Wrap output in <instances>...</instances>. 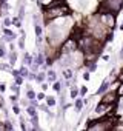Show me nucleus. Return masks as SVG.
<instances>
[{"label": "nucleus", "mask_w": 123, "mask_h": 131, "mask_svg": "<svg viewBox=\"0 0 123 131\" xmlns=\"http://www.w3.org/2000/svg\"><path fill=\"white\" fill-rule=\"evenodd\" d=\"M5 34H6V40H14V37H16V34L11 32L9 29H5Z\"/></svg>", "instance_id": "nucleus-9"}, {"label": "nucleus", "mask_w": 123, "mask_h": 131, "mask_svg": "<svg viewBox=\"0 0 123 131\" xmlns=\"http://www.w3.org/2000/svg\"><path fill=\"white\" fill-rule=\"evenodd\" d=\"M102 22L106 25V26H112L115 19H114V14L111 13H102Z\"/></svg>", "instance_id": "nucleus-6"}, {"label": "nucleus", "mask_w": 123, "mask_h": 131, "mask_svg": "<svg viewBox=\"0 0 123 131\" xmlns=\"http://www.w3.org/2000/svg\"><path fill=\"white\" fill-rule=\"evenodd\" d=\"M11 25V20L9 19H5V26H9Z\"/></svg>", "instance_id": "nucleus-30"}, {"label": "nucleus", "mask_w": 123, "mask_h": 131, "mask_svg": "<svg viewBox=\"0 0 123 131\" xmlns=\"http://www.w3.org/2000/svg\"><path fill=\"white\" fill-rule=\"evenodd\" d=\"M19 74H22V76H25V77H28V74H29V71L25 68V67H22L20 68V71H19Z\"/></svg>", "instance_id": "nucleus-12"}, {"label": "nucleus", "mask_w": 123, "mask_h": 131, "mask_svg": "<svg viewBox=\"0 0 123 131\" xmlns=\"http://www.w3.org/2000/svg\"><path fill=\"white\" fill-rule=\"evenodd\" d=\"M117 96H123V82H121V85H118V88H117Z\"/></svg>", "instance_id": "nucleus-17"}, {"label": "nucleus", "mask_w": 123, "mask_h": 131, "mask_svg": "<svg viewBox=\"0 0 123 131\" xmlns=\"http://www.w3.org/2000/svg\"><path fill=\"white\" fill-rule=\"evenodd\" d=\"M40 110H43V111H48V105H42V106H40Z\"/></svg>", "instance_id": "nucleus-35"}, {"label": "nucleus", "mask_w": 123, "mask_h": 131, "mask_svg": "<svg viewBox=\"0 0 123 131\" xmlns=\"http://www.w3.org/2000/svg\"><path fill=\"white\" fill-rule=\"evenodd\" d=\"M26 111H28V114H29L31 117L37 114V111H35V106H32V105H31V106H28V110H26Z\"/></svg>", "instance_id": "nucleus-10"}, {"label": "nucleus", "mask_w": 123, "mask_h": 131, "mask_svg": "<svg viewBox=\"0 0 123 131\" xmlns=\"http://www.w3.org/2000/svg\"><path fill=\"white\" fill-rule=\"evenodd\" d=\"M0 128H2V125H0Z\"/></svg>", "instance_id": "nucleus-43"}, {"label": "nucleus", "mask_w": 123, "mask_h": 131, "mask_svg": "<svg viewBox=\"0 0 123 131\" xmlns=\"http://www.w3.org/2000/svg\"><path fill=\"white\" fill-rule=\"evenodd\" d=\"M17 100V94H14V96H11V102H16Z\"/></svg>", "instance_id": "nucleus-34"}, {"label": "nucleus", "mask_w": 123, "mask_h": 131, "mask_svg": "<svg viewBox=\"0 0 123 131\" xmlns=\"http://www.w3.org/2000/svg\"><path fill=\"white\" fill-rule=\"evenodd\" d=\"M23 45H25V42H23V39H22V40L19 42V46H20V48H23Z\"/></svg>", "instance_id": "nucleus-36"}, {"label": "nucleus", "mask_w": 123, "mask_h": 131, "mask_svg": "<svg viewBox=\"0 0 123 131\" xmlns=\"http://www.w3.org/2000/svg\"><path fill=\"white\" fill-rule=\"evenodd\" d=\"M35 36H37V37H40V36H42V28H40V26H37V25H35Z\"/></svg>", "instance_id": "nucleus-19"}, {"label": "nucleus", "mask_w": 123, "mask_h": 131, "mask_svg": "<svg viewBox=\"0 0 123 131\" xmlns=\"http://www.w3.org/2000/svg\"><path fill=\"white\" fill-rule=\"evenodd\" d=\"M82 106H83V100L77 99V100H76V110H82Z\"/></svg>", "instance_id": "nucleus-14"}, {"label": "nucleus", "mask_w": 123, "mask_h": 131, "mask_svg": "<svg viewBox=\"0 0 123 131\" xmlns=\"http://www.w3.org/2000/svg\"><path fill=\"white\" fill-rule=\"evenodd\" d=\"M77 94H79V93H77V90H76V88H72V90H71V97H77Z\"/></svg>", "instance_id": "nucleus-24"}, {"label": "nucleus", "mask_w": 123, "mask_h": 131, "mask_svg": "<svg viewBox=\"0 0 123 131\" xmlns=\"http://www.w3.org/2000/svg\"><path fill=\"white\" fill-rule=\"evenodd\" d=\"M83 79L88 80V79H89V73H85V74H83Z\"/></svg>", "instance_id": "nucleus-33"}, {"label": "nucleus", "mask_w": 123, "mask_h": 131, "mask_svg": "<svg viewBox=\"0 0 123 131\" xmlns=\"http://www.w3.org/2000/svg\"><path fill=\"white\" fill-rule=\"evenodd\" d=\"M32 126H34V129H39V117H37V114L32 116Z\"/></svg>", "instance_id": "nucleus-11"}, {"label": "nucleus", "mask_w": 123, "mask_h": 131, "mask_svg": "<svg viewBox=\"0 0 123 131\" xmlns=\"http://www.w3.org/2000/svg\"><path fill=\"white\" fill-rule=\"evenodd\" d=\"M76 49H77V42L74 40V37L68 39L63 43V48H61V51H63V52H69V51H76Z\"/></svg>", "instance_id": "nucleus-4"}, {"label": "nucleus", "mask_w": 123, "mask_h": 131, "mask_svg": "<svg viewBox=\"0 0 123 131\" xmlns=\"http://www.w3.org/2000/svg\"><path fill=\"white\" fill-rule=\"evenodd\" d=\"M35 97H37L39 100H42V99H45V94H43V93H39V94H37Z\"/></svg>", "instance_id": "nucleus-26"}, {"label": "nucleus", "mask_w": 123, "mask_h": 131, "mask_svg": "<svg viewBox=\"0 0 123 131\" xmlns=\"http://www.w3.org/2000/svg\"><path fill=\"white\" fill-rule=\"evenodd\" d=\"M16 59H17V54H16V52H11V56H9L11 63H14V62H16Z\"/></svg>", "instance_id": "nucleus-20"}, {"label": "nucleus", "mask_w": 123, "mask_h": 131, "mask_svg": "<svg viewBox=\"0 0 123 131\" xmlns=\"http://www.w3.org/2000/svg\"><path fill=\"white\" fill-rule=\"evenodd\" d=\"M63 76H65V77H66L68 80H69V79L72 77V71H71V70H65V73H63Z\"/></svg>", "instance_id": "nucleus-13"}, {"label": "nucleus", "mask_w": 123, "mask_h": 131, "mask_svg": "<svg viewBox=\"0 0 123 131\" xmlns=\"http://www.w3.org/2000/svg\"><path fill=\"white\" fill-rule=\"evenodd\" d=\"M37 67H39V63H34L32 67H31V70H32V71H37Z\"/></svg>", "instance_id": "nucleus-29"}, {"label": "nucleus", "mask_w": 123, "mask_h": 131, "mask_svg": "<svg viewBox=\"0 0 123 131\" xmlns=\"http://www.w3.org/2000/svg\"><path fill=\"white\" fill-rule=\"evenodd\" d=\"M108 86H109V85H108V80H105V82H103V85H102V86L99 88V91H97V94H103V93H105V91L108 90Z\"/></svg>", "instance_id": "nucleus-8"}, {"label": "nucleus", "mask_w": 123, "mask_h": 131, "mask_svg": "<svg viewBox=\"0 0 123 131\" xmlns=\"http://www.w3.org/2000/svg\"><path fill=\"white\" fill-rule=\"evenodd\" d=\"M43 79H45V74H43V73H40V74L35 77V80H37V82H43Z\"/></svg>", "instance_id": "nucleus-21"}, {"label": "nucleus", "mask_w": 123, "mask_h": 131, "mask_svg": "<svg viewBox=\"0 0 123 131\" xmlns=\"http://www.w3.org/2000/svg\"><path fill=\"white\" fill-rule=\"evenodd\" d=\"M13 91H14V93H17V91H19V88H17V85H14V86H13Z\"/></svg>", "instance_id": "nucleus-39"}, {"label": "nucleus", "mask_w": 123, "mask_h": 131, "mask_svg": "<svg viewBox=\"0 0 123 131\" xmlns=\"http://www.w3.org/2000/svg\"><path fill=\"white\" fill-rule=\"evenodd\" d=\"M48 77H49V80H55V73H54V71H49Z\"/></svg>", "instance_id": "nucleus-22"}, {"label": "nucleus", "mask_w": 123, "mask_h": 131, "mask_svg": "<svg viewBox=\"0 0 123 131\" xmlns=\"http://www.w3.org/2000/svg\"><path fill=\"white\" fill-rule=\"evenodd\" d=\"M42 90H43V91H45V90H48V85H46V83H43V85H42Z\"/></svg>", "instance_id": "nucleus-38"}, {"label": "nucleus", "mask_w": 123, "mask_h": 131, "mask_svg": "<svg viewBox=\"0 0 123 131\" xmlns=\"http://www.w3.org/2000/svg\"><path fill=\"white\" fill-rule=\"evenodd\" d=\"M16 80H17V85H20V83H22V82H23V80H22V77H19V76H17V77H16Z\"/></svg>", "instance_id": "nucleus-31"}, {"label": "nucleus", "mask_w": 123, "mask_h": 131, "mask_svg": "<svg viewBox=\"0 0 123 131\" xmlns=\"http://www.w3.org/2000/svg\"><path fill=\"white\" fill-rule=\"evenodd\" d=\"M80 94H82V96H85V94H86V88H85V86L80 90Z\"/></svg>", "instance_id": "nucleus-32"}, {"label": "nucleus", "mask_w": 123, "mask_h": 131, "mask_svg": "<svg viewBox=\"0 0 123 131\" xmlns=\"http://www.w3.org/2000/svg\"><path fill=\"white\" fill-rule=\"evenodd\" d=\"M109 128H112V122H111L109 119L100 120L99 123H91V125L88 126V129H109Z\"/></svg>", "instance_id": "nucleus-3"}, {"label": "nucleus", "mask_w": 123, "mask_h": 131, "mask_svg": "<svg viewBox=\"0 0 123 131\" xmlns=\"http://www.w3.org/2000/svg\"><path fill=\"white\" fill-rule=\"evenodd\" d=\"M25 63H26V65H31V63H32V59H31L29 54H25Z\"/></svg>", "instance_id": "nucleus-15"}, {"label": "nucleus", "mask_w": 123, "mask_h": 131, "mask_svg": "<svg viewBox=\"0 0 123 131\" xmlns=\"http://www.w3.org/2000/svg\"><path fill=\"white\" fill-rule=\"evenodd\" d=\"M69 9L66 6H60V5H54V6H48V9L45 11V19L48 20H52L55 17H61V16H65L68 14Z\"/></svg>", "instance_id": "nucleus-1"}, {"label": "nucleus", "mask_w": 123, "mask_h": 131, "mask_svg": "<svg viewBox=\"0 0 123 131\" xmlns=\"http://www.w3.org/2000/svg\"><path fill=\"white\" fill-rule=\"evenodd\" d=\"M115 100H117V93H106L103 97H102V102L103 103H106V105H112V103H115Z\"/></svg>", "instance_id": "nucleus-5"}, {"label": "nucleus", "mask_w": 123, "mask_h": 131, "mask_svg": "<svg viewBox=\"0 0 123 131\" xmlns=\"http://www.w3.org/2000/svg\"><path fill=\"white\" fill-rule=\"evenodd\" d=\"M3 56H5V48L0 46V57H3Z\"/></svg>", "instance_id": "nucleus-27"}, {"label": "nucleus", "mask_w": 123, "mask_h": 131, "mask_svg": "<svg viewBox=\"0 0 123 131\" xmlns=\"http://www.w3.org/2000/svg\"><path fill=\"white\" fill-rule=\"evenodd\" d=\"M120 29H121V31H123V25H121V26H120Z\"/></svg>", "instance_id": "nucleus-42"}, {"label": "nucleus", "mask_w": 123, "mask_h": 131, "mask_svg": "<svg viewBox=\"0 0 123 131\" xmlns=\"http://www.w3.org/2000/svg\"><path fill=\"white\" fill-rule=\"evenodd\" d=\"M28 97H29V99H31V100H32V99H35V93H34V91H31V90H29V91H28Z\"/></svg>", "instance_id": "nucleus-23"}, {"label": "nucleus", "mask_w": 123, "mask_h": 131, "mask_svg": "<svg viewBox=\"0 0 123 131\" xmlns=\"http://www.w3.org/2000/svg\"><path fill=\"white\" fill-rule=\"evenodd\" d=\"M46 103H48V106H54V105H55V100H54L52 97H48V99H46Z\"/></svg>", "instance_id": "nucleus-16"}, {"label": "nucleus", "mask_w": 123, "mask_h": 131, "mask_svg": "<svg viewBox=\"0 0 123 131\" xmlns=\"http://www.w3.org/2000/svg\"><path fill=\"white\" fill-rule=\"evenodd\" d=\"M108 110H111V105H106V103H103V102H100V105L97 106V114H103V113H106Z\"/></svg>", "instance_id": "nucleus-7"}, {"label": "nucleus", "mask_w": 123, "mask_h": 131, "mask_svg": "<svg viewBox=\"0 0 123 131\" xmlns=\"http://www.w3.org/2000/svg\"><path fill=\"white\" fill-rule=\"evenodd\" d=\"M118 79H120V82H123V71H121V74H120V77H118Z\"/></svg>", "instance_id": "nucleus-40"}, {"label": "nucleus", "mask_w": 123, "mask_h": 131, "mask_svg": "<svg viewBox=\"0 0 123 131\" xmlns=\"http://www.w3.org/2000/svg\"><path fill=\"white\" fill-rule=\"evenodd\" d=\"M13 110H14V113H16V114H19V113H20V108H19L17 105H14V108H13Z\"/></svg>", "instance_id": "nucleus-28"}, {"label": "nucleus", "mask_w": 123, "mask_h": 131, "mask_svg": "<svg viewBox=\"0 0 123 131\" xmlns=\"http://www.w3.org/2000/svg\"><path fill=\"white\" fill-rule=\"evenodd\" d=\"M35 63H39V65H42V63H43V56H42V54H39V56H37Z\"/></svg>", "instance_id": "nucleus-18"}, {"label": "nucleus", "mask_w": 123, "mask_h": 131, "mask_svg": "<svg viewBox=\"0 0 123 131\" xmlns=\"http://www.w3.org/2000/svg\"><path fill=\"white\" fill-rule=\"evenodd\" d=\"M121 3H123V0H105L102 8H100V11L102 13H112V14H115V13L120 11Z\"/></svg>", "instance_id": "nucleus-2"}, {"label": "nucleus", "mask_w": 123, "mask_h": 131, "mask_svg": "<svg viewBox=\"0 0 123 131\" xmlns=\"http://www.w3.org/2000/svg\"><path fill=\"white\" fill-rule=\"evenodd\" d=\"M120 57H123V49H121V51H120Z\"/></svg>", "instance_id": "nucleus-41"}, {"label": "nucleus", "mask_w": 123, "mask_h": 131, "mask_svg": "<svg viewBox=\"0 0 123 131\" xmlns=\"http://www.w3.org/2000/svg\"><path fill=\"white\" fill-rule=\"evenodd\" d=\"M54 90H55V91H60V82H55V83H54Z\"/></svg>", "instance_id": "nucleus-25"}, {"label": "nucleus", "mask_w": 123, "mask_h": 131, "mask_svg": "<svg viewBox=\"0 0 123 131\" xmlns=\"http://www.w3.org/2000/svg\"><path fill=\"white\" fill-rule=\"evenodd\" d=\"M13 76H14V77H17V76H19V71H16V70H13Z\"/></svg>", "instance_id": "nucleus-37"}]
</instances>
